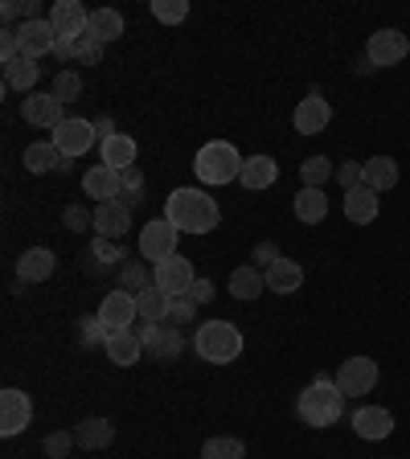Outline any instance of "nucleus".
Segmentation results:
<instances>
[{
    "instance_id": "nucleus-1",
    "label": "nucleus",
    "mask_w": 410,
    "mask_h": 459,
    "mask_svg": "<svg viewBox=\"0 0 410 459\" xmlns=\"http://www.w3.org/2000/svg\"><path fill=\"white\" fill-rule=\"evenodd\" d=\"M164 218L181 234H210L222 221V205L205 189H172L164 201Z\"/></svg>"
},
{
    "instance_id": "nucleus-2",
    "label": "nucleus",
    "mask_w": 410,
    "mask_h": 459,
    "mask_svg": "<svg viewBox=\"0 0 410 459\" xmlns=\"http://www.w3.org/2000/svg\"><path fill=\"white\" fill-rule=\"evenodd\" d=\"M296 411H300V422L304 427H316V430H325V427H333L336 419L345 414V394L336 390V382L333 377H312V382L304 385V394H300V402H296Z\"/></svg>"
},
{
    "instance_id": "nucleus-3",
    "label": "nucleus",
    "mask_w": 410,
    "mask_h": 459,
    "mask_svg": "<svg viewBox=\"0 0 410 459\" xmlns=\"http://www.w3.org/2000/svg\"><path fill=\"white\" fill-rule=\"evenodd\" d=\"M193 353L210 365H230L242 353V333L230 320H205L193 333Z\"/></svg>"
},
{
    "instance_id": "nucleus-4",
    "label": "nucleus",
    "mask_w": 410,
    "mask_h": 459,
    "mask_svg": "<svg viewBox=\"0 0 410 459\" xmlns=\"http://www.w3.org/2000/svg\"><path fill=\"white\" fill-rule=\"evenodd\" d=\"M242 160H247V156H239V148H234V143L210 140L197 152V160H193V172H197L201 185H230V181H239Z\"/></svg>"
},
{
    "instance_id": "nucleus-5",
    "label": "nucleus",
    "mask_w": 410,
    "mask_h": 459,
    "mask_svg": "<svg viewBox=\"0 0 410 459\" xmlns=\"http://www.w3.org/2000/svg\"><path fill=\"white\" fill-rule=\"evenodd\" d=\"M177 238H181V230L172 226L169 218H153L148 226L140 230V255L144 263H164V258L177 255Z\"/></svg>"
},
{
    "instance_id": "nucleus-6",
    "label": "nucleus",
    "mask_w": 410,
    "mask_h": 459,
    "mask_svg": "<svg viewBox=\"0 0 410 459\" xmlns=\"http://www.w3.org/2000/svg\"><path fill=\"white\" fill-rule=\"evenodd\" d=\"M333 382L345 398H362V394H370L373 385H378V361H370V357H349V361H341Z\"/></svg>"
},
{
    "instance_id": "nucleus-7",
    "label": "nucleus",
    "mask_w": 410,
    "mask_h": 459,
    "mask_svg": "<svg viewBox=\"0 0 410 459\" xmlns=\"http://www.w3.org/2000/svg\"><path fill=\"white\" fill-rule=\"evenodd\" d=\"M153 283L161 287L164 296H189V287L197 283V271H193V263L185 255H172V258H164V263H156V275H153Z\"/></svg>"
},
{
    "instance_id": "nucleus-8",
    "label": "nucleus",
    "mask_w": 410,
    "mask_h": 459,
    "mask_svg": "<svg viewBox=\"0 0 410 459\" xmlns=\"http://www.w3.org/2000/svg\"><path fill=\"white\" fill-rule=\"evenodd\" d=\"M410 54V41L406 33H398V29H378V33H370V41H365V57H370V66H398L402 57Z\"/></svg>"
},
{
    "instance_id": "nucleus-9",
    "label": "nucleus",
    "mask_w": 410,
    "mask_h": 459,
    "mask_svg": "<svg viewBox=\"0 0 410 459\" xmlns=\"http://www.w3.org/2000/svg\"><path fill=\"white\" fill-rule=\"evenodd\" d=\"M29 422H33V402H29V394L17 390V385L0 390V435L13 439V435H21Z\"/></svg>"
},
{
    "instance_id": "nucleus-10",
    "label": "nucleus",
    "mask_w": 410,
    "mask_h": 459,
    "mask_svg": "<svg viewBox=\"0 0 410 459\" xmlns=\"http://www.w3.org/2000/svg\"><path fill=\"white\" fill-rule=\"evenodd\" d=\"M62 99L54 95V91H33V95H25V103H21V115H25L29 127H46V132H57V124L66 119L62 115Z\"/></svg>"
},
{
    "instance_id": "nucleus-11",
    "label": "nucleus",
    "mask_w": 410,
    "mask_h": 459,
    "mask_svg": "<svg viewBox=\"0 0 410 459\" xmlns=\"http://www.w3.org/2000/svg\"><path fill=\"white\" fill-rule=\"evenodd\" d=\"M99 135H95V124L91 119H74V115H66L62 124H57V132H54V148L62 156H83V152H91V143H95Z\"/></svg>"
},
{
    "instance_id": "nucleus-12",
    "label": "nucleus",
    "mask_w": 410,
    "mask_h": 459,
    "mask_svg": "<svg viewBox=\"0 0 410 459\" xmlns=\"http://www.w3.org/2000/svg\"><path fill=\"white\" fill-rule=\"evenodd\" d=\"M95 316L107 325V333H124V328H132L135 320H140V307H135V296H132V291L115 287L111 296H103V304H99Z\"/></svg>"
},
{
    "instance_id": "nucleus-13",
    "label": "nucleus",
    "mask_w": 410,
    "mask_h": 459,
    "mask_svg": "<svg viewBox=\"0 0 410 459\" xmlns=\"http://www.w3.org/2000/svg\"><path fill=\"white\" fill-rule=\"evenodd\" d=\"M17 46H21V57H29V62H38V57L54 54V49H57V33H54V25H49V17L25 21V25L17 29Z\"/></svg>"
},
{
    "instance_id": "nucleus-14",
    "label": "nucleus",
    "mask_w": 410,
    "mask_h": 459,
    "mask_svg": "<svg viewBox=\"0 0 410 459\" xmlns=\"http://www.w3.org/2000/svg\"><path fill=\"white\" fill-rule=\"evenodd\" d=\"M49 25H54L57 41H78L91 29V13L78 4V0H54L49 9Z\"/></svg>"
},
{
    "instance_id": "nucleus-15",
    "label": "nucleus",
    "mask_w": 410,
    "mask_h": 459,
    "mask_svg": "<svg viewBox=\"0 0 410 459\" xmlns=\"http://www.w3.org/2000/svg\"><path fill=\"white\" fill-rule=\"evenodd\" d=\"M328 119H333V107H328V99L320 95V91H312V95L296 107V115H292V124H296L300 135H320L328 127Z\"/></svg>"
},
{
    "instance_id": "nucleus-16",
    "label": "nucleus",
    "mask_w": 410,
    "mask_h": 459,
    "mask_svg": "<svg viewBox=\"0 0 410 459\" xmlns=\"http://www.w3.org/2000/svg\"><path fill=\"white\" fill-rule=\"evenodd\" d=\"M127 230H132V210H127L124 201H103V205H95V234L99 238L119 242Z\"/></svg>"
},
{
    "instance_id": "nucleus-17",
    "label": "nucleus",
    "mask_w": 410,
    "mask_h": 459,
    "mask_svg": "<svg viewBox=\"0 0 410 459\" xmlns=\"http://www.w3.org/2000/svg\"><path fill=\"white\" fill-rule=\"evenodd\" d=\"M119 189H124V177H119V169H111V164H95V169L83 177V193L95 197V205L119 201Z\"/></svg>"
},
{
    "instance_id": "nucleus-18",
    "label": "nucleus",
    "mask_w": 410,
    "mask_h": 459,
    "mask_svg": "<svg viewBox=\"0 0 410 459\" xmlns=\"http://www.w3.org/2000/svg\"><path fill=\"white\" fill-rule=\"evenodd\" d=\"M353 430L365 443H382V439H390L394 414L386 406H362V411H353Z\"/></svg>"
},
{
    "instance_id": "nucleus-19",
    "label": "nucleus",
    "mask_w": 410,
    "mask_h": 459,
    "mask_svg": "<svg viewBox=\"0 0 410 459\" xmlns=\"http://www.w3.org/2000/svg\"><path fill=\"white\" fill-rule=\"evenodd\" d=\"M127 263L124 247L111 238H91V255H86V275H107V271H119Z\"/></svg>"
},
{
    "instance_id": "nucleus-20",
    "label": "nucleus",
    "mask_w": 410,
    "mask_h": 459,
    "mask_svg": "<svg viewBox=\"0 0 410 459\" xmlns=\"http://www.w3.org/2000/svg\"><path fill=\"white\" fill-rule=\"evenodd\" d=\"M54 267H57L54 250H46V247H29L25 255L17 258V279H21V283H46V279L54 275Z\"/></svg>"
},
{
    "instance_id": "nucleus-21",
    "label": "nucleus",
    "mask_w": 410,
    "mask_h": 459,
    "mask_svg": "<svg viewBox=\"0 0 410 459\" xmlns=\"http://www.w3.org/2000/svg\"><path fill=\"white\" fill-rule=\"evenodd\" d=\"M378 205H382V193L365 189V185L345 193V218L353 221V226H370V221L378 218Z\"/></svg>"
},
{
    "instance_id": "nucleus-22",
    "label": "nucleus",
    "mask_w": 410,
    "mask_h": 459,
    "mask_svg": "<svg viewBox=\"0 0 410 459\" xmlns=\"http://www.w3.org/2000/svg\"><path fill=\"white\" fill-rule=\"evenodd\" d=\"M263 275H267V291H275V296H292V291L304 287V267H300L296 258H279Z\"/></svg>"
},
{
    "instance_id": "nucleus-23",
    "label": "nucleus",
    "mask_w": 410,
    "mask_h": 459,
    "mask_svg": "<svg viewBox=\"0 0 410 459\" xmlns=\"http://www.w3.org/2000/svg\"><path fill=\"white\" fill-rule=\"evenodd\" d=\"M25 172H70V156H62L54 148V140H41V143H29L25 148Z\"/></svg>"
},
{
    "instance_id": "nucleus-24",
    "label": "nucleus",
    "mask_w": 410,
    "mask_h": 459,
    "mask_svg": "<svg viewBox=\"0 0 410 459\" xmlns=\"http://www.w3.org/2000/svg\"><path fill=\"white\" fill-rule=\"evenodd\" d=\"M362 185L373 193H386L398 185V160L394 156H370V160L362 164Z\"/></svg>"
},
{
    "instance_id": "nucleus-25",
    "label": "nucleus",
    "mask_w": 410,
    "mask_h": 459,
    "mask_svg": "<svg viewBox=\"0 0 410 459\" xmlns=\"http://www.w3.org/2000/svg\"><path fill=\"white\" fill-rule=\"evenodd\" d=\"M103 353H107V361H115V365H119V369H127V365H135V361H140V353H144V341H140V336H135V328H124V333H111V336H107Z\"/></svg>"
},
{
    "instance_id": "nucleus-26",
    "label": "nucleus",
    "mask_w": 410,
    "mask_h": 459,
    "mask_svg": "<svg viewBox=\"0 0 410 459\" xmlns=\"http://www.w3.org/2000/svg\"><path fill=\"white\" fill-rule=\"evenodd\" d=\"M239 181L242 189H271V185L279 181V164L271 160V156H247L242 160V172H239Z\"/></svg>"
},
{
    "instance_id": "nucleus-27",
    "label": "nucleus",
    "mask_w": 410,
    "mask_h": 459,
    "mask_svg": "<svg viewBox=\"0 0 410 459\" xmlns=\"http://www.w3.org/2000/svg\"><path fill=\"white\" fill-rule=\"evenodd\" d=\"M74 443L83 451H103V447H111L115 443V427H111V419H83L74 427Z\"/></svg>"
},
{
    "instance_id": "nucleus-28",
    "label": "nucleus",
    "mask_w": 410,
    "mask_h": 459,
    "mask_svg": "<svg viewBox=\"0 0 410 459\" xmlns=\"http://www.w3.org/2000/svg\"><path fill=\"white\" fill-rule=\"evenodd\" d=\"M263 287H267V275H263L255 263L230 271V296L234 299H255V296H263Z\"/></svg>"
},
{
    "instance_id": "nucleus-29",
    "label": "nucleus",
    "mask_w": 410,
    "mask_h": 459,
    "mask_svg": "<svg viewBox=\"0 0 410 459\" xmlns=\"http://www.w3.org/2000/svg\"><path fill=\"white\" fill-rule=\"evenodd\" d=\"M296 218L304 221V226H320V221L328 218V197H325V189H300L296 193Z\"/></svg>"
},
{
    "instance_id": "nucleus-30",
    "label": "nucleus",
    "mask_w": 410,
    "mask_h": 459,
    "mask_svg": "<svg viewBox=\"0 0 410 459\" xmlns=\"http://www.w3.org/2000/svg\"><path fill=\"white\" fill-rule=\"evenodd\" d=\"M124 13H115V9H95L91 13V29H86V33H91V38L95 41H103V46H111V41H119L124 38Z\"/></svg>"
},
{
    "instance_id": "nucleus-31",
    "label": "nucleus",
    "mask_w": 410,
    "mask_h": 459,
    "mask_svg": "<svg viewBox=\"0 0 410 459\" xmlns=\"http://www.w3.org/2000/svg\"><path fill=\"white\" fill-rule=\"evenodd\" d=\"M99 156H103V164H111V169L124 172V169H132L135 164V140L119 132V135H111V140L99 143Z\"/></svg>"
},
{
    "instance_id": "nucleus-32",
    "label": "nucleus",
    "mask_w": 410,
    "mask_h": 459,
    "mask_svg": "<svg viewBox=\"0 0 410 459\" xmlns=\"http://www.w3.org/2000/svg\"><path fill=\"white\" fill-rule=\"evenodd\" d=\"M169 304L172 296H164L161 287H144L140 296H135V307H140V320H148V325H164L169 320Z\"/></svg>"
},
{
    "instance_id": "nucleus-33",
    "label": "nucleus",
    "mask_w": 410,
    "mask_h": 459,
    "mask_svg": "<svg viewBox=\"0 0 410 459\" xmlns=\"http://www.w3.org/2000/svg\"><path fill=\"white\" fill-rule=\"evenodd\" d=\"M38 78H41V66L29 62V57H17V62L4 66V86H9V91H21V95H33Z\"/></svg>"
},
{
    "instance_id": "nucleus-34",
    "label": "nucleus",
    "mask_w": 410,
    "mask_h": 459,
    "mask_svg": "<svg viewBox=\"0 0 410 459\" xmlns=\"http://www.w3.org/2000/svg\"><path fill=\"white\" fill-rule=\"evenodd\" d=\"M185 344H189V341H185V333H181V328L161 325V333H156V341L148 344V353H153L156 361H164V365H169V361H177V357L185 353Z\"/></svg>"
},
{
    "instance_id": "nucleus-35",
    "label": "nucleus",
    "mask_w": 410,
    "mask_h": 459,
    "mask_svg": "<svg viewBox=\"0 0 410 459\" xmlns=\"http://www.w3.org/2000/svg\"><path fill=\"white\" fill-rule=\"evenodd\" d=\"M328 177H336L333 160H325V156H308L304 164H300V181H304V189H325Z\"/></svg>"
},
{
    "instance_id": "nucleus-36",
    "label": "nucleus",
    "mask_w": 410,
    "mask_h": 459,
    "mask_svg": "<svg viewBox=\"0 0 410 459\" xmlns=\"http://www.w3.org/2000/svg\"><path fill=\"white\" fill-rule=\"evenodd\" d=\"M153 275L156 271H148V263H132V258H127L124 267H119V287L132 291V296H140L144 287H153Z\"/></svg>"
},
{
    "instance_id": "nucleus-37",
    "label": "nucleus",
    "mask_w": 410,
    "mask_h": 459,
    "mask_svg": "<svg viewBox=\"0 0 410 459\" xmlns=\"http://www.w3.org/2000/svg\"><path fill=\"white\" fill-rule=\"evenodd\" d=\"M242 455H247V447L234 435H218V439L201 443V459H242Z\"/></svg>"
},
{
    "instance_id": "nucleus-38",
    "label": "nucleus",
    "mask_w": 410,
    "mask_h": 459,
    "mask_svg": "<svg viewBox=\"0 0 410 459\" xmlns=\"http://www.w3.org/2000/svg\"><path fill=\"white\" fill-rule=\"evenodd\" d=\"M153 17L161 25H181L189 17V0H153Z\"/></svg>"
},
{
    "instance_id": "nucleus-39",
    "label": "nucleus",
    "mask_w": 410,
    "mask_h": 459,
    "mask_svg": "<svg viewBox=\"0 0 410 459\" xmlns=\"http://www.w3.org/2000/svg\"><path fill=\"white\" fill-rule=\"evenodd\" d=\"M119 177H124V189H119V201H124L127 210H135V205L144 201V172L132 164V169H124Z\"/></svg>"
},
{
    "instance_id": "nucleus-40",
    "label": "nucleus",
    "mask_w": 410,
    "mask_h": 459,
    "mask_svg": "<svg viewBox=\"0 0 410 459\" xmlns=\"http://www.w3.org/2000/svg\"><path fill=\"white\" fill-rule=\"evenodd\" d=\"M54 95L62 99V103H74V99L83 95V74H78V70H57Z\"/></svg>"
},
{
    "instance_id": "nucleus-41",
    "label": "nucleus",
    "mask_w": 410,
    "mask_h": 459,
    "mask_svg": "<svg viewBox=\"0 0 410 459\" xmlns=\"http://www.w3.org/2000/svg\"><path fill=\"white\" fill-rule=\"evenodd\" d=\"M107 325L103 320H99V316H83V320H78V341L86 344V349H95V344H107Z\"/></svg>"
},
{
    "instance_id": "nucleus-42",
    "label": "nucleus",
    "mask_w": 410,
    "mask_h": 459,
    "mask_svg": "<svg viewBox=\"0 0 410 459\" xmlns=\"http://www.w3.org/2000/svg\"><path fill=\"white\" fill-rule=\"evenodd\" d=\"M193 316H197V304H193L189 296H177L169 304V320L164 325H172V328H189L193 325Z\"/></svg>"
},
{
    "instance_id": "nucleus-43",
    "label": "nucleus",
    "mask_w": 410,
    "mask_h": 459,
    "mask_svg": "<svg viewBox=\"0 0 410 459\" xmlns=\"http://www.w3.org/2000/svg\"><path fill=\"white\" fill-rule=\"evenodd\" d=\"M41 447H46V455H49V459H66V455H70V447H78V443H74V430H49Z\"/></svg>"
},
{
    "instance_id": "nucleus-44",
    "label": "nucleus",
    "mask_w": 410,
    "mask_h": 459,
    "mask_svg": "<svg viewBox=\"0 0 410 459\" xmlns=\"http://www.w3.org/2000/svg\"><path fill=\"white\" fill-rule=\"evenodd\" d=\"M74 54H78V66H99V62H103V41L83 33V38L74 41Z\"/></svg>"
},
{
    "instance_id": "nucleus-45",
    "label": "nucleus",
    "mask_w": 410,
    "mask_h": 459,
    "mask_svg": "<svg viewBox=\"0 0 410 459\" xmlns=\"http://www.w3.org/2000/svg\"><path fill=\"white\" fill-rule=\"evenodd\" d=\"M62 226L83 234V230L95 226V210H86V205H66V210H62Z\"/></svg>"
},
{
    "instance_id": "nucleus-46",
    "label": "nucleus",
    "mask_w": 410,
    "mask_h": 459,
    "mask_svg": "<svg viewBox=\"0 0 410 459\" xmlns=\"http://www.w3.org/2000/svg\"><path fill=\"white\" fill-rule=\"evenodd\" d=\"M214 296H218V287H214V279H201L197 275V283L189 287V299L197 307H205V304H214Z\"/></svg>"
},
{
    "instance_id": "nucleus-47",
    "label": "nucleus",
    "mask_w": 410,
    "mask_h": 459,
    "mask_svg": "<svg viewBox=\"0 0 410 459\" xmlns=\"http://www.w3.org/2000/svg\"><path fill=\"white\" fill-rule=\"evenodd\" d=\"M336 181H341L345 193L357 189V185H362V164H357V160H345L341 169H336Z\"/></svg>"
},
{
    "instance_id": "nucleus-48",
    "label": "nucleus",
    "mask_w": 410,
    "mask_h": 459,
    "mask_svg": "<svg viewBox=\"0 0 410 459\" xmlns=\"http://www.w3.org/2000/svg\"><path fill=\"white\" fill-rule=\"evenodd\" d=\"M279 258H284V255H279L275 242H258L255 255H250V263H255V267H271V263H279Z\"/></svg>"
},
{
    "instance_id": "nucleus-49",
    "label": "nucleus",
    "mask_w": 410,
    "mask_h": 459,
    "mask_svg": "<svg viewBox=\"0 0 410 459\" xmlns=\"http://www.w3.org/2000/svg\"><path fill=\"white\" fill-rule=\"evenodd\" d=\"M95 135H99V143L111 140V135H119V132H115V119H111V115H99V119H95Z\"/></svg>"
},
{
    "instance_id": "nucleus-50",
    "label": "nucleus",
    "mask_w": 410,
    "mask_h": 459,
    "mask_svg": "<svg viewBox=\"0 0 410 459\" xmlns=\"http://www.w3.org/2000/svg\"><path fill=\"white\" fill-rule=\"evenodd\" d=\"M0 17H4V29H9V21L21 17V0H4V4H0Z\"/></svg>"
}]
</instances>
